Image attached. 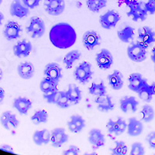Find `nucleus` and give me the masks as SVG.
Returning a JSON list of instances; mask_svg holds the SVG:
<instances>
[{
    "instance_id": "obj_10",
    "label": "nucleus",
    "mask_w": 155,
    "mask_h": 155,
    "mask_svg": "<svg viewBox=\"0 0 155 155\" xmlns=\"http://www.w3.org/2000/svg\"><path fill=\"white\" fill-rule=\"evenodd\" d=\"M95 62L102 70H108L113 64V57L109 50L103 48L95 55Z\"/></svg>"
},
{
    "instance_id": "obj_44",
    "label": "nucleus",
    "mask_w": 155,
    "mask_h": 155,
    "mask_svg": "<svg viewBox=\"0 0 155 155\" xmlns=\"http://www.w3.org/2000/svg\"><path fill=\"white\" fill-rule=\"evenodd\" d=\"M146 140L150 148L155 149V131H152L147 134Z\"/></svg>"
},
{
    "instance_id": "obj_30",
    "label": "nucleus",
    "mask_w": 155,
    "mask_h": 155,
    "mask_svg": "<svg viewBox=\"0 0 155 155\" xmlns=\"http://www.w3.org/2000/svg\"><path fill=\"white\" fill-rule=\"evenodd\" d=\"M58 85L59 83L57 81L51 79L49 78L44 77L40 83V89L44 94L51 93L58 90Z\"/></svg>"
},
{
    "instance_id": "obj_35",
    "label": "nucleus",
    "mask_w": 155,
    "mask_h": 155,
    "mask_svg": "<svg viewBox=\"0 0 155 155\" xmlns=\"http://www.w3.org/2000/svg\"><path fill=\"white\" fill-rule=\"evenodd\" d=\"M128 147L124 141L116 140L115 146L110 148L111 155H127Z\"/></svg>"
},
{
    "instance_id": "obj_41",
    "label": "nucleus",
    "mask_w": 155,
    "mask_h": 155,
    "mask_svg": "<svg viewBox=\"0 0 155 155\" xmlns=\"http://www.w3.org/2000/svg\"><path fill=\"white\" fill-rule=\"evenodd\" d=\"M80 149L75 145H71L67 150H64L62 155H79Z\"/></svg>"
},
{
    "instance_id": "obj_27",
    "label": "nucleus",
    "mask_w": 155,
    "mask_h": 155,
    "mask_svg": "<svg viewBox=\"0 0 155 155\" xmlns=\"http://www.w3.org/2000/svg\"><path fill=\"white\" fill-rule=\"evenodd\" d=\"M33 141L37 146L47 145L51 141V132L47 129L36 130L33 134Z\"/></svg>"
},
{
    "instance_id": "obj_9",
    "label": "nucleus",
    "mask_w": 155,
    "mask_h": 155,
    "mask_svg": "<svg viewBox=\"0 0 155 155\" xmlns=\"http://www.w3.org/2000/svg\"><path fill=\"white\" fill-rule=\"evenodd\" d=\"M44 9L48 14L58 16L62 14L65 9L64 0H44Z\"/></svg>"
},
{
    "instance_id": "obj_33",
    "label": "nucleus",
    "mask_w": 155,
    "mask_h": 155,
    "mask_svg": "<svg viewBox=\"0 0 155 155\" xmlns=\"http://www.w3.org/2000/svg\"><path fill=\"white\" fill-rule=\"evenodd\" d=\"M88 92L95 96L107 95V90L103 81H101L100 83L92 82L91 86L88 88Z\"/></svg>"
},
{
    "instance_id": "obj_4",
    "label": "nucleus",
    "mask_w": 155,
    "mask_h": 155,
    "mask_svg": "<svg viewBox=\"0 0 155 155\" xmlns=\"http://www.w3.org/2000/svg\"><path fill=\"white\" fill-rule=\"evenodd\" d=\"M129 11L127 15L132 18L134 22L144 21L147 18V12L145 8L144 2H134L128 4Z\"/></svg>"
},
{
    "instance_id": "obj_7",
    "label": "nucleus",
    "mask_w": 155,
    "mask_h": 155,
    "mask_svg": "<svg viewBox=\"0 0 155 155\" xmlns=\"http://www.w3.org/2000/svg\"><path fill=\"white\" fill-rule=\"evenodd\" d=\"M69 136L66 134L65 129L63 127H56L51 132V142L53 147L58 148L62 147L68 141Z\"/></svg>"
},
{
    "instance_id": "obj_36",
    "label": "nucleus",
    "mask_w": 155,
    "mask_h": 155,
    "mask_svg": "<svg viewBox=\"0 0 155 155\" xmlns=\"http://www.w3.org/2000/svg\"><path fill=\"white\" fill-rule=\"evenodd\" d=\"M140 113L142 115V121L145 122V123H150V122H151L154 119V109L150 105H144L142 107Z\"/></svg>"
},
{
    "instance_id": "obj_39",
    "label": "nucleus",
    "mask_w": 155,
    "mask_h": 155,
    "mask_svg": "<svg viewBox=\"0 0 155 155\" xmlns=\"http://www.w3.org/2000/svg\"><path fill=\"white\" fill-rule=\"evenodd\" d=\"M56 106L61 109H68L71 106L65 91H62L61 95L59 100L57 102Z\"/></svg>"
},
{
    "instance_id": "obj_38",
    "label": "nucleus",
    "mask_w": 155,
    "mask_h": 155,
    "mask_svg": "<svg viewBox=\"0 0 155 155\" xmlns=\"http://www.w3.org/2000/svg\"><path fill=\"white\" fill-rule=\"evenodd\" d=\"M61 93L62 91L57 90V91H54V92H51V93L44 94L43 97H44V99L47 101V102H48V104L56 105L58 101L60 99Z\"/></svg>"
},
{
    "instance_id": "obj_8",
    "label": "nucleus",
    "mask_w": 155,
    "mask_h": 155,
    "mask_svg": "<svg viewBox=\"0 0 155 155\" xmlns=\"http://www.w3.org/2000/svg\"><path fill=\"white\" fill-rule=\"evenodd\" d=\"M101 37L95 30H88L82 36V44L88 51H93L101 44Z\"/></svg>"
},
{
    "instance_id": "obj_1",
    "label": "nucleus",
    "mask_w": 155,
    "mask_h": 155,
    "mask_svg": "<svg viewBox=\"0 0 155 155\" xmlns=\"http://www.w3.org/2000/svg\"><path fill=\"white\" fill-rule=\"evenodd\" d=\"M51 44L60 49H67L74 44L76 33L71 25L66 23H59L54 25L50 31Z\"/></svg>"
},
{
    "instance_id": "obj_19",
    "label": "nucleus",
    "mask_w": 155,
    "mask_h": 155,
    "mask_svg": "<svg viewBox=\"0 0 155 155\" xmlns=\"http://www.w3.org/2000/svg\"><path fill=\"white\" fill-rule=\"evenodd\" d=\"M88 142L92 145L93 147H102L106 143V137L99 129H92L88 133Z\"/></svg>"
},
{
    "instance_id": "obj_24",
    "label": "nucleus",
    "mask_w": 155,
    "mask_h": 155,
    "mask_svg": "<svg viewBox=\"0 0 155 155\" xmlns=\"http://www.w3.org/2000/svg\"><path fill=\"white\" fill-rule=\"evenodd\" d=\"M127 134L130 137H138L143 130V124L136 117H130L127 124Z\"/></svg>"
},
{
    "instance_id": "obj_53",
    "label": "nucleus",
    "mask_w": 155,
    "mask_h": 155,
    "mask_svg": "<svg viewBox=\"0 0 155 155\" xmlns=\"http://www.w3.org/2000/svg\"><path fill=\"white\" fill-rule=\"evenodd\" d=\"M154 70H155V68H154Z\"/></svg>"
},
{
    "instance_id": "obj_50",
    "label": "nucleus",
    "mask_w": 155,
    "mask_h": 155,
    "mask_svg": "<svg viewBox=\"0 0 155 155\" xmlns=\"http://www.w3.org/2000/svg\"><path fill=\"white\" fill-rule=\"evenodd\" d=\"M84 155H99V154H98L96 152H92V153H88V152H86V153H84Z\"/></svg>"
},
{
    "instance_id": "obj_48",
    "label": "nucleus",
    "mask_w": 155,
    "mask_h": 155,
    "mask_svg": "<svg viewBox=\"0 0 155 155\" xmlns=\"http://www.w3.org/2000/svg\"><path fill=\"white\" fill-rule=\"evenodd\" d=\"M150 59H151L152 61L153 62V64H155V46L153 47V49L151 51V55H150Z\"/></svg>"
},
{
    "instance_id": "obj_51",
    "label": "nucleus",
    "mask_w": 155,
    "mask_h": 155,
    "mask_svg": "<svg viewBox=\"0 0 155 155\" xmlns=\"http://www.w3.org/2000/svg\"><path fill=\"white\" fill-rule=\"evenodd\" d=\"M2 77H3V72H2V68H0V81H1V80H2Z\"/></svg>"
},
{
    "instance_id": "obj_12",
    "label": "nucleus",
    "mask_w": 155,
    "mask_h": 155,
    "mask_svg": "<svg viewBox=\"0 0 155 155\" xmlns=\"http://www.w3.org/2000/svg\"><path fill=\"white\" fill-rule=\"evenodd\" d=\"M22 30L20 25L15 21H9L5 25L2 34L7 41H11L21 37Z\"/></svg>"
},
{
    "instance_id": "obj_23",
    "label": "nucleus",
    "mask_w": 155,
    "mask_h": 155,
    "mask_svg": "<svg viewBox=\"0 0 155 155\" xmlns=\"http://www.w3.org/2000/svg\"><path fill=\"white\" fill-rule=\"evenodd\" d=\"M17 72L21 78L29 80L34 77L35 74V68L33 63L30 61L21 62L17 67Z\"/></svg>"
},
{
    "instance_id": "obj_13",
    "label": "nucleus",
    "mask_w": 155,
    "mask_h": 155,
    "mask_svg": "<svg viewBox=\"0 0 155 155\" xmlns=\"http://www.w3.org/2000/svg\"><path fill=\"white\" fill-rule=\"evenodd\" d=\"M139 101L131 95H125L120 100V107L124 113H134L137 110Z\"/></svg>"
},
{
    "instance_id": "obj_40",
    "label": "nucleus",
    "mask_w": 155,
    "mask_h": 155,
    "mask_svg": "<svg viewBox=\"0 0 155 155\" xmlns=\"http://www.w3.org/2000/svg\"><path fill=\"white\" fill-rule=\"evenodd\" d=\"M145 149L143 144L140 142H135L131 146V150L129 155H144Z\"/></svg>"
},
{
    "instance_id": "obj_3",
    "label": "nucleus",
    "mask_w": 155,
    "mask_h": 155,
    "mask_svg": "<svg viewBox=\"0 0 155 155\" xmlns=\"http://www.w3.org/2000/svg\"><path fill=\"white\" fill-rule=\"evenodd\" d=\"M74 78L77 81L85 85L92 78L93 71L92 70V64L88 61H83L75 68L74 71Z\"/></svg>"
},
{
    "instance_id": "obj_21",
    "label": "nucleus",
    "mask_w": 155,
    "mask_h": 155,
    "mask_svg": "<svg viewBox=\"0 0 155 155\" xmlns=\"http://www.w3.org/2000/svg\"><path fill=\"white\" fill-rule=\"evenodd\" d=\"M138 38L140 42L146 44L147 46L150 45L155 42V32L148 26H144L137 30Z\"/></svg>"
},
{
    "instance_id": "obj_17",
    "label": "nucleus",
    "mask_w": 155,
    "mask_h": 155,
    "mask_svg": "<svg viewBox=\"0 0 155 155\" xmlns=\"http://www.w3.org/2000/svg\"><path fill=\"white\" fill-rule=\"evenodd\" d=\"M9 12L11 16L22 19L30 14V9L23 3L21 0H12L9 8Z\"/></svg>"
},
{
    "instance_id": "obj_46",
    "label": "nucleus",
    "mask_w": 155,
    "mask_h": 155,
    "mask_svg": "<svg viewBox=\"0 0 155 155\" xmlns=\"http://www.w3.org/2000/svg\"><path fill=\"white\" fill-rule=\"evenodd\" d=\"M108 95H100V96H97L96 99H95V102L96 103L97 105L101 104L103 102L106 101V99H107Z\"/></svg>"
},
{
    "instance_id": "obj_20",
    "label": "nucleus",
    "mask_w": 155,
    "mask_h": 155,
    "mask_svg": "<svg viewBox=\"0 0 155 155\" xmlns=\"http://www.w3.org/2000/svg\"><path fill=\"white\" fill-rule=\"evenodd\" d=\"M32 101L27 97L19 96L13 100L12 106L16 109L20 115H27L32 108Z\"/></svg>"
},
{
    "instance_id": "obj_52",
    "label": "nucleus",
    "mask_w": 155,
    "mask_h": 155,
    "mask_svg": "<svg viewBox=\"0 0 155 155\" xmlns=\"http://www.w3.org/2000/svg\"><path fill=\"white\" fill-rule=\"evenodd\" d=\"M2 2H3V0H0V5H1V4L2 3Z\"/></svg>"
},
{
    "instance_id": "obj_14",
    "label": "nucleus",
    "mask_w": 155,
    "mask_h": 155,
    "mask_svg": "<svg viewBox=\"0 0 155 155\" xmlns=\"http://www.w3.org/2000/svg\"><path fill=\"white\" fill-rule=\"evenodd\" d=\"M33 49V45L31 42L27 39H23L19 41L13 46V54L19 58H27L31 53Z\"/></svg>"
},
{
    "instance_id": "obj_32",
    "label": "nucleus",
    "mask_w": 155,
    "mask_h": 155,
    "mask_svg": "<svg viewBox=\"0 0 155 155\" xmlns=\"http://www.w3.org/2000/svg\"><path fill=\"white\" fill-rule=\"evenodd\" d=\"M32 123L34 125H40L42 124H47L48 121V113L44 109L37 110L34 115L30 117Z\"/></svg>"
},
{
    "instance_id": "obj_31",
    "label": "nucleus",
    "mask_w": 155,
    "mask_h": 155,
    "mask_svg": "<svg viewBox=\"0 0 155 155\" xmlns=\"http://www.w3.org/2000/svg\"><path fill=\"white\" fill-rule=\"evenodd\" d=\"M81 53L78 50H72L69 51L68 53L65 54L64 57L63 64L65 66L66 69H71L72 68L73 64L75 63L77 61H78L81 58Z\"/></svg>"
},
{
    "instance_id": "obj_29",
    "label": "nucleus",
    "mask_w": 155,
    "mask_h": 155,
    "mask_svg": "<svg viewBox=\"0 0 155 155\" xmlns=\"http://www.w3.org/2000/svg\"><path fill=\"white\" fill-rule=\"evenodd\" d=\"M117 37L121 42L130 44L134 38V29L130 26H127L117 31Z\"/></svg>"
},
{
    "instance_id": "obj_26",
    "label": "nucleus",
    "mask_w": 155,
    "mask_h": 155,
    "mask_svg": "<svg viewBox=\"0 0 155 155\" xmlns=\"http://www.w3.org/2000/svg\"><path fill=\"white\" fill-rule=\"evenodd\" d=\"M109 86L113 90L118 91L124 87V74L119 70L113 71V72L109 74L107 77Z\"/></svg>"
},
{
    "instance_id": "obj_42",
    "label": "nucleus",
    "mask_w": 155,
    "mask_h": 155,
    "mask_svg": "<svg viewBox=\"0 0 155 155\" xmlns=\"http://www.w3.org/2000/svg\"><path fill=\"white\" fill-rule=\"evenodd\" d=\"M144 5L148 14H155V0H147V2H144Z\"/></svg>"
},
{
    "instance_id": "obj_34",
    "label": "nucleus",
    "mask_w": 155,
    "mask_h": 155,
    "mask_svg": "<svg viewBox=\"0 0 155 155\" xmlns=\"http://www.w3.org/2000/svg\"><path fill=\"white\" fill-rule=\"evenodd\" d=\"M87 8L91 12L97 13L107 5V0H86Z\"/></svg>"
},
{
    "instance_id": "obj_18",
    "label": "nucleus",
    "mask_w": 155,
    "mask_h": 155,
    "mask_svg": "<svg viewBox=\"0 0 155 155\" xmlns=\"http://www.w3.org/2000/svg\"><path fill=\"white\" fill-rule=\"evenodd\" d=\"M128 81L129 89L137 93L145 83L147 82V79L140 73H132L129 76Z\"/></svg>"
},
{
    "instance_id": "obj_5",
    "label": "nucleus",
    "mask_w": 155,
    "mask_h": 155,
    "mask_svg": "<svg viewBox=\"0 0 155 155\" xmlns=\"http://www.w3.org/2000/svg\"><path fill=\"white\" fill-rule=\"evenodd\" d=\"M27 32L32 38H40L46 31V25L41 17L33 16L30 19V24L27 27Z\"/></svg>"
},
{
    "instance_id": "obj_49",
    "label": "nucleus",
    "mask_w": 155,
    "mask_h": 155,
    "mask_svg": "<svg viewBox=\"0 0 155 155\" xmlns=\"http://www.w3.org/2000/svg\"><path fill=\"white\" fill-rule=\"evenodd\" d=\"M3 19H4V15L2 12H0V26L2 25V21H3Z\"/></svg>"
},
{
    "instance_id": "obj_22",
    "label": "nucleus",
    "mask_w": 155,
    "mask_h": 155,
    "mask_svg": "<svg viewBox=\"0 0 155 155\" xmlns=\"http://www.w3.org/2000/svg\"><path fill=\"white\" fill-rule=\"evenodd\" d=\"M67 126L71 132L78 134L85 127V120L80 115H72L70 117V120L68 121Z\"/></svg>"
},
{
    "instance_id": "obj_16",
    "label": "nucleus",
    "mask_w": 155,
    "mask_h": 155,
    "mask_svg": "<svg viewBox=\"0 0 155 155\" xmlns=\"http://www.w3.org/2000/svg\"><path fill=\"white\" fill-rule=\"evenodd\" d=\"M0 123L7 130H16L19 125V121L16 115L11 111H5L0 116Z\"/></svg>"
},
{
    "instance_id": "obj_47",
    "label": "nucleus",
    "mask_w": 155,
    "mask_h": 155,
    "mask_svg": "<svg viewBox=\"0 0 155 155\" xmlns=\"http://www.w3.org/2000/svg\"><path fill=\"white\" fill-rule=\"evenodd\" d=\"M5 98V90L2 88H0V103L3 101Z\"/></svg>"
},
{
    "instance_id": "obj_43",
    "label": "nucleus",
    "mask_w": 155,
    "mask_h": 155,
    "mask_svg": "<svg viewBox=\"0 0 155 155\" xmlns=\"http://www.w3.org/2000/svg\"><path fill=\"white\" fill-rule=\"evenodd\" d=\"M21 1L30 9H33L37 7L41 2V0H21Z\"/></svg>"
},
{
    "instance_id": "obj_15",
    "label": "nucleus",
    "mask_w": 155,
    "mask_h": 155,
    "mask_svg": "<svg viewBox=\"0 0 155 155\" xmlns=\"http://www.w3.org/2000/svg\"><path fill=\"white\" fill-rule=\"evenodd\" d=\"M44 74L45 75V77L49 78L58 83L60 82V81L63 78L61 67L59 64L56 63V62L48 63L44 68Z\"/></svg>"
},
{
    "instance_id": "obj_6",
    "label": "nucleus",
    "mask_w": 155,
    "mask_h": 155,
    "mask_svg": "<svg viewBox=\"0 0 155 155\" xmlns=\"http://www.w3.org/2000/svg\"><path fill=\"white\" fill-rule=\"evenodd\" d=\"M121 19L120 13L116 10L110 9L105 12L104 14L99 17V23L101 27L105 30H111L116 27L117 23Z\"/></svg>"
},
{
    "instance_id": "obj_37",
    "label": "nucleus",
    "mask_w": 155,
    "mask_h": 155,
    "mask_svg": "<svg viewBox=\"0 0 155 155\" xmlns=\"http://www.w3.org/2000/svg\"><path fill=\"white\" fill-rule=\"evenodd\" d=\"M115 105L112 100V97L110 95H108L107 99H106L105 102H103L101 104H99L97 106L98 110L102 113H109L110 111H113L114 109Z\"/></svg>"
},
{
    "instance_id": "obj_45",
    "label": "nucleus",
    "mask_w": 155,
    "mask_h": 155,
    "mask_svg": "<svg viewBox=\"0 0 155 155\" xmlns=\"http://www.w3.org/2000/svg\"><path fill=\"white\" fill-rule=\"evenodd\" d=\"M0 150H3V151L5 152H8V153H15L14 150L12 149V147L9 145L7 144H3L2 146L0 147Z\"/></svg>"
},
{
    "instance_id": "obj_2",
    "label": "nucleus",
    "mask_w": 155,
    "mask_h": 155,
    "mask_svg": "<svg viewBox=\"0 0 155 155\" xmlns=\"http://www.w3.org/2000/svg\"><path fill=\"white\" fill-rule=\"evenodd\" d=\"M147 48L146 44L140 41L132 42L127 49V56L134 62L144 61L147 58Z\"/></svg>"
},
{
    "instance_id": "obj_28",
    "label": "nucleus",
    "mask_w": 155,
    "mask_h": 155,
    "mask_svg": "<svg viewBox=\"0 0 155 155\" xmlns=\"http://www.w3.org/2000/svg\"><path fill=\"white\" fill-rule=\"evenodd\" d=\"M65 92L71 105H77L81 102V91L75 84H69Z\"/></svg>"
},
{
    "instance_id": "obj_25",
    "label": "nucleus",
    "mask_w": 155,
    "mask_h": 155,
    "mask_svg": "<svg viewBox=\"0 0 155 155\" xmlns=\"http://www.w3.org/2000/svg\"><path fill=\"white\" fill-rule=\"evenodd\" d=\"M140 99L145 102H151L153 96L155 95V82L149 84L146 82L137 92Z\"/></svg>"
},
{
    "instance_id": "obj_11",
    "label": "nucleus",
    "mask_w": 155,
    "mask_h": 155,
    "mask_svg": "<svg viewBox=\"0 0 155 155\" xmlns=\"http://www.w3.org/2000/svg\"><path fill=\"white\" fill-rule=\"evenodd\" d=\"M127 128V124L122 117H118L116 120L109 119L106 124V129L110 134L120 136L124 134Z\"/></svg>"
}]
</instances>
